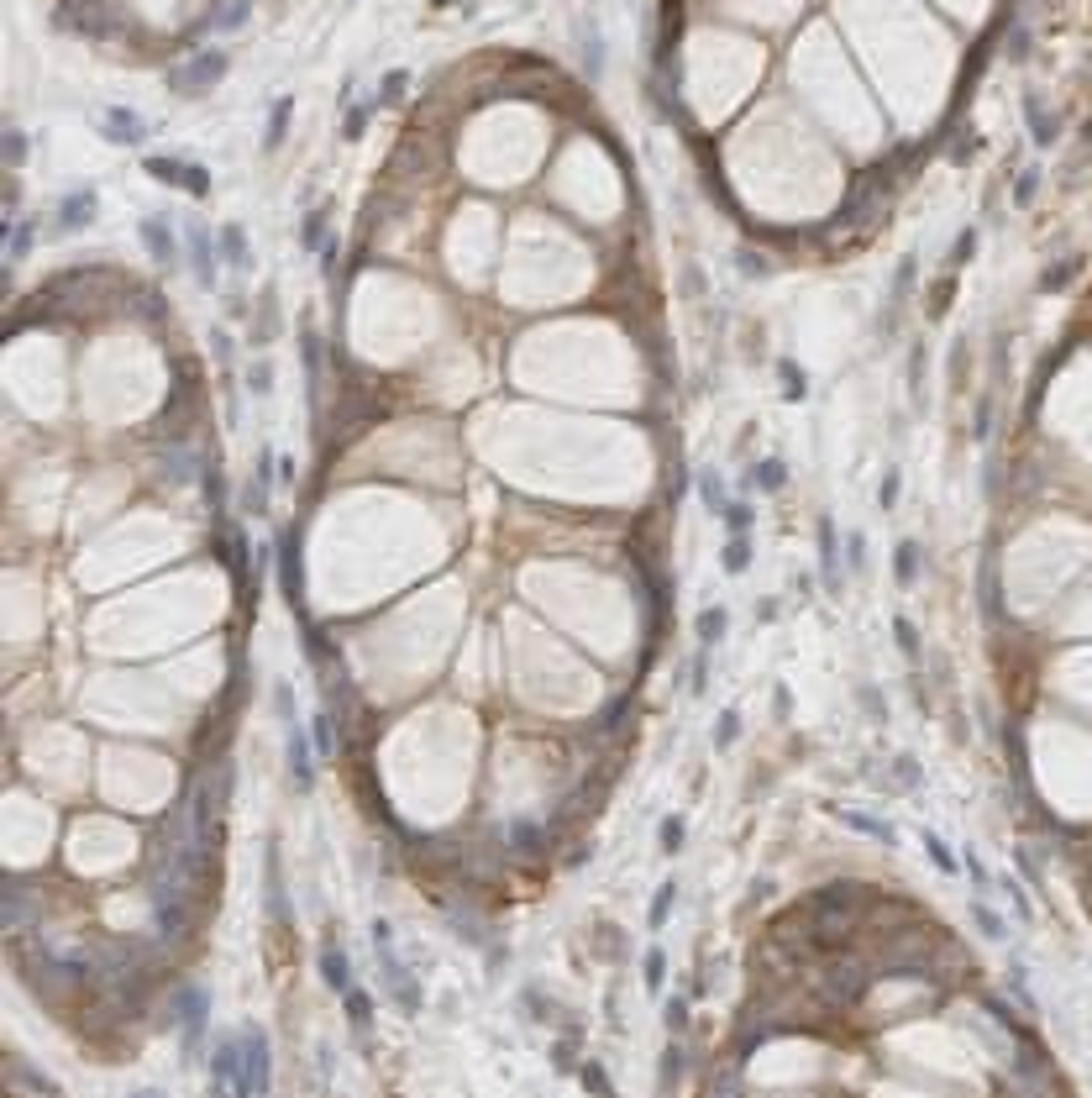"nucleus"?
I'll return each instance as SVG.
<instances>
[{
	"label": "nucleus",
	"mask_w": 1092,
	"mask_h": 1098,
	"mask_svg": "<svg viewBox=\"0 0 1092 1098\" xmlns=\"http://www.w3.org/2000/svg\"><path fill=\"white\" fill-rule=\"evenodd\" d=\"M373 952H379V972H384V993L394 998L405 1015H420V988L416 978H410V967L399 962L394 952V930H389V920H373Z\"/></svg>",
	"instance_id": "nucleus-1"
},
{
	"label": "nucleus",
	"mask_w": 1092,
	"mask_h": 1098,
	"mask_svg": "<svg viewBox=\"0 0 1092 1098\" xmlns=\"http://www.w3.org/2000/svg\"><path fill=\"white\" fill-rule=\"evenodd\" d=\"M169 1019H173V1030H179V1041H184V1051H200V1041H205V1025H210V993L200 988V983H173V993H169Z\"/></svg>",
	"instance_id": "nucleus-2"
},
{
	"label": "nucleus",
	"mask_w": 1092,
	"mask_h": 1098,
	"mask_svg": "<svg viewBox=\"0 0 1092 1098\" xmlns=\"http://www.w3.org/2000/svg\"><path fill=\"white\" fill-rule=\"evenodd\" d=\"M226 69H231V53H226V47H200V53H190L184 64L169 69V90L173 95H205Z\"/></svg>",
	"instance_id": "nucleus-3"
},
{
	"label": "nucleus",
	"mask_w": 1092,
	"mask_h": 1098,
	"mask_svg": "<svg viewBox=\"0 0 1092 1098\" xmlns=\"http://www.w3.org/2000/svg\"><path fill=\"white\" fill-rule=\"evenodd\" d=\"M195 410H200V373H195L190 358H179V384H173V394H169V410L158 416L163 436H173V442H190V421H195Z\"/></svg>",
	"instance_id": "nucleus-4"
},
{
	"label": "nucleus",
	"mask_w": 1092,
	"mask_h": 1098,
	"mask_svg": "<svg viewBox=\"0 0 1092 1098\" xmlns=\"http://www.w3.org/2000/svg\"><path fill=\"white\" fill-rule=\"evenodd\" d=\"M273 1088V1051H268V1030L263 1025H242V1098H263Z\"/></svg>",
	"instance_id": "nucleus-5"
},
{
	"label": "nucleus",
	"mask_w": 1092,
	"mask_h": 1098,
	"mask_svg": "<svg viewBox=\"0 0 1092 1098\" xmlns=\"http://www.w3.org/2000/svg\"><path fill=\"white\" fill-rule=\"evenodd\" d=\"M142 173H153L158 184H173V190H190L195 200L210 195V169L205 164H184V158H142Z\"/></svg>",
	"instance_id": "nucleus-6"
},
{
	"label": "nucleus",
	"mask_w": 1092,
	"mask_h": 1098,
	"mask_svg": "<svg viewBox=\"0 0 1092 1098\" xmlns=\"http://www.w3.org/2000/svg\"><path fill=\"white\" fill-rule=\"evenodd\" d=\"M210 1082L226 1088V1093L242 1088V1030L216 1035V1041H210Z\"/></svg>",
	"instance_id": "nucleus-7"
},
{
	"label": "nucleus",
	"mask_w": 1092,
	"mask_h": 1098,
	"mask_svg": "<svg viewBox=\"0 0 1092 1098\" xmlns=\"http://www.w3.org/2000/svg\"><path fill=\"white\" fill-rule=\"evenodd\" d=\"M273 557H279V583H284V599H290L294 615H305V573H299V531H284L273 542Z\"/></svg>",
	"instance_id": "nucleus-8"
},
{
	"label": "nucleus",
	"mask_w": 1092,
	"mask_h": 1098,
	"mask_svg": "<svg viewBox=\"0 0 1092 1098\" xmlns=\"http://www.w3.org/2000/svg\"><path fill=\"white\" fill-rule=\"evenodd\" d=\"M95 210H100V195H95V184H79V190H69L64 200H58V221H53V236H69V232H84L95 221Z\"/></svg>",
	"instance_id": "nucleus-9"
},
{
	"label": "nucleus",
	"mask_w": 1092,
	"mask_h": 1098,
	"mask_svg": "<svg viewBox=\"0 0 1092 1098\" xmlns=\"http://www.w3.org/2000/svg\"><path fill=\"white\" fill-rule=\"evenodd\" d=\"M216 232L205 221H190V268H195V284L200 290H216Z\"/></svg>",
	"instance_id": "nucleus-10"
},
{
	"label": "nucleus",
	"mask_w": 1092,
	"mask_h": 1098,
	"mask_svg": "<svg viewBox=\"0 0 1092 1098\" xmlns=\"http://www.w3.org/2000/svg\"><path fill=\"white\" fill-rule=\"evenodd\" d=\"M284 746H290V778L299 789H310V783H316V736H305L299 720H290V726H284Z\"/></svg>",
	"instance_id": "nucleus-11"
},
{
	"label": "nucleus",
	"mask_w": 1092,
	"mask_h": 1098,
	"mask_svg": "<svg viewBox=\"0 0 1092 1098\" xmlns=\"http://www.w3.org/2000/svg\"><path fill=\"white\" fill-rule=\"evenodd\" d=\"M100 132H106V142H116V147H137L147 137V121L137 116V110H127V106H106L100 110Z\"/></svg>",
	"instance_id": "nucleus-12"
},
{
	"label": "nucleus",
	"mask_w": 1092,
	"mask_h": 1098,
	"mask_svg": "<svg viewBox=\"0 0 1092 1098\" xmlns=\"http://www.w3.org/2000/svg\"><path fill=\"white\" fill-rule=\"evenodd\" d=\"M137 236H142V247L158 258V263H173V258H179L173 232H169V221H163V216H142V221H137Z\"/></svg>",
	"instance_id": "nucleus-13"
},
{
	"label": "nucleus",
	"mask_w": 1092,
	"mask_h": 1098,
	"mask_svg": "<svg viewBox=\"0 0 1092 1098\" xmlns=\"http://www.w3.org/2000/svg\"><path fill=\"white\" fill-rule=\"evenodd\" d=\"M216 242H221V263L231 268V273H247V263H253V253H247V232L236 227V221H226V227H216Z\"/></svg>",
	"instance_id": "nucleus-14"
},
{
	"label": "nucleus",
	"mask_w": 1092,
	"mask_h": 1098,
	"mask_svg": "<svg viewBox=\"0 0 1092 1098\" xmlns=\"http://www.w3.org/2000/svg\"><path fill=\"white\" fill-rule=\"evenodd\" d=\"M200 484H205V505L210 515H216V526H226V473H221V457H205V468H200Z\"/></svg>",
	"instance_id": "nucleus-15"
},
{
	"label": "nucleus",
	"mask_w": 1092,
	"mask_h": 1098,
	"mask_svg": "<svg viewBox=\"0 0 1092 1098\" xmlns=\"http://www.w3.org/2000/svg\"><path fill=\"white\" fill-rule=\"evenodd\" d=\"M321 978L331 993H347L353 988V962H347V952H336V941L321 946Z\"/></svg>",
	"instance_id": "nucleus-16"
},
{
	"label": "nucleus",
	"mask_w": 1092,
	"mask_h": 1098,
	"mask_svg": "<svg viewBox=\"0 0 1092 1098\" xmlns=\"http://www.w3.org/2000/svg\"><path fill=\"white\" fill-rule=\"evenodd\" d=\"M27 920H32V889L21 878H11L6 883V930L21 935V930H27Z\"/></svg>",
	"instance_id": "nucleus-17"
},
{
	"label": "nucleus",
	"mask_w": 1092,
	"mask_h": 1098,
	"mask_svg": "<svg viewBox=\"0 0 1092 1098\" xmlns=\"http://www.w3.org/2000/svg\"><path fill=\"white\" fill-rule=\"evenodd\" d=\"M195 468H205L200 457L190 452V442H173V447H163V479H173V484H190L195 479Z\"/></svg>",
	"instance_id": "nucleus-18"
},
{
	"label": "nucleus",
	"mask_w": 1092,
	"mask_h": 1098,
	"mask_svg": "<svg viewBox=\"0 0 1092 1098\" xmlns=\"http://www.w3.org/2000/svg\"><path fill=\"white\" fill-rule=\"evenodd\" d=\"M820 568H825V583L840 589V547H835V520L820 515Z\"/></svg>",
	"instance_id": "nucleus-19"
},
{
	"label": "nucleus",
	"mask_w": 1092,
	"mask_h": 1098,
	"mask_svg": "<svg viewBox=\"0 0 1092 1098\" xmlns=\"http://www.w3.org/2000/svg\"><path fill=\"white\" fill-rule=\"evenodd\" d=\"M263 862H268V915L279 920V925H290V904H284V878H279V852H263Z\"/></svg>",
	"instance_id": "nucleus-20"
},
{
	"label": "nucleus",
	"mask_w": 1092,
	"mask_h": 1098,
	"mask_svg": "<svg viewBox=\"0 0 1092 1098\" xmlns=\"http://www.w3.org/2000/svg\"><path fill=\"white\" fill-rule=\"evenodd\" d=\"M290 110H294V100L284 95V100H273V116H268V132H263V147H284V137H290Z\"/></svg>",
	"instance_id": "nucleus-21"
},
{
	"label": "nucleus",
	"mask_w": 1092,
	"mask_h": 1098,
	"mask_svg": "<svg viewBox=\"0 0 1092 1098\" xmlns=\"http://www.w3.org/2000/svg\"><path fill=\"white\" fill-rule=\"evenodd\" d=\"M326 216H331V210L321 205V210H310V216L299 221V247H305V253H316V247H326Z\"/></svg>",
	"instance_id": "nucleus-22"
},
{
	"label": "nucleus",
	"mask_w": 1092,
	"mask_h": 1098,
	"mask_svg": "<svg viewBox=\"0 0 1092 1098\" xmlns=\"http://www.w3.org/2000/svg\"><path fill=\"white\" fill-rule=\"evenodd\" d=\"M342 998H347V1019H353V1030H368V1025H373V998L362 993L357 983H353V988H347Z\"/></svg>",
	"instance_id": "nucleus-23"
},
{
	"label": "nucleus",
	"mask_w": 1092,
	"mask_h": 1098,
	"mask_svg": "<svg viewBox=\"0 0 1092 1098\" xmlns=\"http://www.w3.org/2000/svg\"><path fill=\"white\" fill-rule=\"evenodd\" d=\"M32 236H37V227H32L27 216H16V221H11V236H6V258H11V263H16V258H27Z\"/></svg>",
	"instance_id": "nucleus-24"
},
{
	"label": "nucleus",
	"mask_w": 1092,
	"mask_h": 1098,
	"mask_svg": "<svg viewBox=\"0 0 1092 1098\" xmlns=\"http://www.w3.org/2000/svg\"><path fill=\"white\" fill-rule=\"evenodd\" d=\"M273 331H279V305H273V290L263 295V310L253 316V342H273Z\"/></svg>",
	"instance_id": "nucleus-25"
},
{
	"label": "nucleus",
	"mask_w": 1092,
	"mask_h": 1098,
	"mask_svg": "<svg viewBox=\"0 0 1092 1098\" xmlns=\"http://www.w3.org/2000/svg\"><path fill=\"white\" fill-rule=\"evenodd\" d=\"M405 84H410L405 69H389L384 84H379V95H373V106H399V100H405Z\"/></svg>",
	"instance_id": "nucleus-26"
},
{
	"label": "nucleus",
	"mask_w": 1092,
	"mask_h": 1098,
	"mask_svg": "<svg viewBox=\"0 0 1092 1098\" xmlns=\"http://www.w3.org/2000/svg\"><path fill=\"white\" fill-rule=\"evenodd\" d=\"M725 626H730V620H725V610H714V605H709L704 615H699V646H714V641L725 636Z\"/></svg>",
	"instance_id": "nucleus-27"
},
{
	"label": "nucleus",
	"mask_w": 1092,
	"mask_h": 1098,
	"mask_svg": "<svg viewBox=\"0 0 1092 1098\" xmlns=\"http://www.w3.org/2000/svg\"><path fill=\"white\" fill-rule=\"evenodd\" d=\"M746 563H751L746 531H730V542H725V573H746Z\"/></svg>",
	"instance_id": "nucleus-28"
},
{
	"label": "nucleus",
	"mask_w": 1092,
	"mask_h": 1098,
	"mask_svg": "<svg viewBox=\"0 0 1092 1098\" xmlns=\"http://www.w3.org/2000/svg\"><path fill=\"white\" fill-rule=\"evenodd\" d=\"M6 1072H11L16 1082H27V1088H37V1093H58V1082H53V1078H37V1072H32L27 1062H21V1056H11V1062H6Z\"/></svg>",
	"instance_id": "nucleus-29"
},
{
	"label": "nucleus",
	"mask_w": 1092,
	"mask_h": 1098,
	"mask_svg": "<svg viewBox=\"0 0 1092 1098\" xmlns=\"http://www.w3.org/2000/svg\"><path fill=\"white\" fill-rule=\"evenodd\" d=\"M672 898H677V883H662V889H657V898H651V930H662V925H667Z\"/></svg>",
	"instance_id": "nucleus-30"
},
{
	"label": "nucleus",
	"mask_w": 1092,
	"mask_h": 1098,
	"mask_svg": "<svg viewBox=\"0 0 1092 1098\" xmlns=\"http://www.w3.org/2000/svg\"><path fill=\"white\" fill-rule=\"evenodd\" d=\"M783 479H788V473H783V463H777V457H767V463L751 468V484H757V489H783Z\"/></svg>",
	"instance_id": "nucleus-31"
},
{
	"label": "nucleus",
	"mask_w": 1092,
	"mask_h": 1098,
	"mask_svg": "<svg viewBox=\"0 0 1092 1098\" xmlns=\"http://www.w3.org/2000/svg\"><path fill=\"white\" fill-rule=\"evenodd\" d=\"M893 573H898V583H914V573H919V547H914V542H903V547H898Z\"/></svg>",
	"instance_id": "nucleus-32"
},
{
	"label": "nucleus",
	"mask_w": 1092,
	"mask_h": 1098,
	"mask_svg": "<svg viewBox=\"0 0 1092 1098\" xmlns=\"http://www.w3.org/2000/svg\"><path fill=\"white\" fill-rule=\"evenodd\" d=\"M310 736H316V752H321V757L336 752V726H331V715H316V720H310Z\"/></svg>",
	"instance_id": "nucleus-33"
},
{
	"label": "nucleus",
	"mask_w": 1092,
	"mask_h": 1098,
	"mask_svg": "<svg viewBox=\"0 0 1092 1098\" xmlns=\"http://www.w3.org/2000/svg\"><path fill=\"white\" fill-rule=\"evenodd\" d=\"M972 920H977V925H982V935H987V941H1003V935H1009V930H1003V920H998L993 909L982 904V898H977V904H972Z\"/></svg>",
	"instance_id": "nucleus-34"
},
{
	"label": "nucleus",
	"mask_w": 1092,
	"mask_h": 1098,
	"mask_svg": "<svg viewBox=\"0 0 1092 1098\" xmlns=\"http://www.w3.org/2000/svg\"><path fill=\"white\" fill-rule=\"evenodd\" d=\"M247 389L253 394H273V363L268 358H258V363L247 368Z\"/></svg>",
	"instance_id": "nucleus-35"
},
{
	"label": "nucleus",
	"mask_w": 1092,
	"mask_h": 1098,
	"mask_svg": "<svg viewBox=\"0 0 1092 1098\" xmlns=\"http://www.w3.org/2000/svg\"><path fill=\"white\" fill-rule=\"evenodd\" d=\"M735 736H740V715H735V709H725V715L714 720V746H720V752H725V746H730Z\"/></svg>",
	"instance_id": "nucleus-36"
},
{
	"label": "nucleus",
	"mask_w": 1092,
	"mask_h": 1098,
	"mask_svg": "<svg viewBox=\"0 0 1092 1098\" xmlns=\"http://www.w3.org/2000/svg\"><path fill=\"white\" fill-rule=\"evenodd\" d=\"M1024 110H1029V127H1035V142H1050V137H1056V127L1045 121V110H1040V100H1035V95L1024 100Z\"/></svg>",
	"instance_id": "nucleus-37"
},
{
	"label": "nucleus",
	"mask_w": 1092,
	"mask_h": 1098,
	"mask_svg": "<svg viewBox=\"0 0 1092 1098\" xmlns=\"http://www.w3.org/2000/svg\"><path fill=\"white\" fill-rule=\"evenodd\" d=\"M699 494H704V505L714 510V515H720V510H725V484L714 479V473H704V479H699Z\"/></svg>",
	"instance_id": "nucleus-38"
},
{
	"label": "nucleus",
	"mask_w": 1092,
	"mask_h": 1098,
	"mask_svg": "<svg viewBox=\"0 0 1092 1098\" xmlns=\"http://www.w3.org/2000/svg\"><path fill=\"white\" fill-rule=\"evenodd\" d=\"M6 164H11V169L27 164V137H21L16 127H6Z\"/></svg>",
	"instance_id": "nucleus-39"
},
{
	"label": "nucleus",
	"mask_w": 1092,
	"mask_h": 1098,
	"mask_svg": "<svg viewBox=\"0 0 1092 1098\" xmlns=\"http://www.w3.org/2000/svg\"><path fill=\"white\" fill-rule=\"evenodd\" d=\"M273 709H279L284 726H290V720H299V715H294V689H290V683H273Z\"/></svg>",
	"instance_id": "nucleus-40"
},
{
	"label": "nucleus",
	"mask_w": 1092,
	"mask_h": 1098,
	"mask_svg": "<svg viewBox=\"0 0 1092 1098\" xmlns=\"http://www.w3.org/2000/svg\"><path fill=\"white\" fill-rule=\"evenodd\" d=\"M972 253H977V232L966 227L961 236H956V247H950V268H961V263H972Z\"/></svg>",
	"instance_id": "nucleus-41"
},
{
	"label": "nucleus",
	"mask_w": 1092,
	"mask_h": 1098,
	"mask_svg": "<svg viewBox=\"0 0 1092 1098\" xmlns=\"http://www.w3.org/2000/svg\"><path fill=\"white\" fill-rule=\"evenodd\" d=\"M924 852H930V857H935V867H946V872H956V857H950V852H946V841H940V835H935V830H924Z\"/></svg>",
	"instance_id": "nucleus-42"
},
{
	"label": "nucleus",
	"mask_w": 1092,
	"mask_h": 1098,
	"mask_svg": "<svg viewBox=\"0 0 1092 1098\" xmlns=\"http://www.w3.org/2000/svg\"><path fill=\"white\" fill-rule=\"evenodd\" d=\"M662 978H667V956L651 946V952H646V988H662Z\"/></svg>",
	"instance_id": "nucleus-43"
},
{
	"label": "nucleus",
	"mask_w": 1092,
	"mask_h": 1098,
	"mask_svg": "<svg viewBox=\"0 0 1092 1098\" xmlns=\"http://www.w3.org/2000/svg\"><path fill=\"white\" fill-rule=\"evenodd\" d=\"M657 835H662V852H677V846H683V820H677V815H667Z\"/></svg>",
	"instance_id": "nucleus-44"
},
{
	"label": "nucleus",
	"mask_w": 1092,
	"mask_h": 1098,
	"mask_svg": "<svg viewBox=\"0 0 1092 1098\" xmlns=\"http://www.w3.org/2000/svg\"><path fill=\"white\" fill-rule=\"evenodd\" d=\"M898 489H903V479H898V468H888V479H883V489H877V505H883V510H893V505H898Z\"/></svg>",
	"instance_id": "nucleus-45"
},
{
	"label": "nucleus",
	"mask_w": 1092,
	"mask_h": 1098,
	"mask_svg": "<svg viewBox=\"0 0 1092 1098\" xmlns=\"http://www.w3.org/2000/svg\"><path fill=\"white\" fill-rule=\"evenodd\" d=\"M1072 273H1076V258H1072V263H1056V268H1045V279H1040V290H1061V284H1072Z\"/></svg>",
	"instance_id": "nucleus-46"
},
{
	"label": "nucleus",
	"mask_w": 1092,
	"mask_h": 1098,
	"mask_svg": "<svg viewBox=\"0 0 1092 1098\" xmlns=\"http://www.w3.org/2000/svg\"><path fill=\"white\" fill-rule=\"evenodd\" d=\"M510 841L520 846V852H536V841H542V835H536V826H525V820H515V826H510Z\"/></svg>",
	"instance_id": "nucleus-47"
},
{
	"label": "nucleus",
	"mask_w": 1092,
	"mask_h": 1098,
	"mask_svg": "<svg viewBox=\"0 0 1092 1098\" xmlns=\"http://www.w3.org/2000/svg\"><path fill=\"white\" fill-rule=\"evenodd\" d=\"M368 110H373V106H353V110H347L342 137H362V127H368Z\"/></svg>",
	"instance_id": "nucleus-48"
},
{
	"label": "nucleus",
	"mask_w": 1092,
	"mask_h": 1098,
	"mask_svg": "<svg viewBox=\"0 0 1092 1098\" xmlns=\"http://www.w3.org/2000/svg\"><path fill=\"white\" fill-rule=\"evenodd\" d=\"M856 830H867V835H877V841H893V826H877V820H867V815H846Z\"/></svg>",
	"instance_id": "nucleus-49"
},
{
	"label": "nucleus",
	"mask_w": 1092,
	"mask_h": 1098,
	"mask_svg": "<svg viewBox=\"0 0 1092 1098\" xmlns=\"http://www.w3.org/2000/svg\"><path fill=\"white\" fill-rule=\"evenodd\" d=\"M893 631H898V646H903V652H909V657H919V636H914V626H909V620H893Z\"/></svg>",
	"instance_id": "nucleus-50"
},
{
	"label": "nucleus",
	"mask_w": 1092,
	"mask_h": 1098,
	"mask_svg": "<svg viewBox=\"0 0 1092 1098\" xmlns=\"http://www.w3.org/2000/svg\"><path fill=\"white\" fill-rule=\"evenodd\" d=\"M720 515H725V526H730V531H746V526H751V510H746V505H725Z\"/></svg>",
	"instance_id": "nucleus-51"
},
{
	"label": "nucleus",
	"mask_w": 1092,
	"mask_h": 1098,
	"mask_svg": "<svg viewBox=\"0 0 1092 1098\" xmlns=\"http://www.w3.org/2000/svg\"><path fill=\"white\" fill-rule=\"evenodd\" d=\"M909 389H914V399H919V389H924V353L914 347V363H909Z\"/></svg>",
	"instance_id": "nucleus-52"
},
{
	"label": "nucleus",
	"mask_w": 1092,
	"mask_h": 1098,
	"mask_svg": "<svg viewBox=\"0 0 1092 1098\" xmlns=\"http://www.w3.org/2000/svg\"><path fill=\"white\" fill-rule=\"evenodd\" d=\"M683 1025H688V1004H683V998H672V1004H667V1030L677 1035Z\"/></svg>",
	"instance_id": "nucleus-53"
},
{
	"label": "nucleus",
	"mask_w": 1092,
	"mask_h": 1098,
	"mask_svg": "<svg viewBox=\"0 0 1092 1098\" xmlns=\"http://www.w3.org/2000/svg\"><path fill=\"white\" fill-rule=\"evenodd\" d=\"M1003 893L1013 898V909H1019V920H1029V898H1024V889H1019V883L1009 878V883H1003Z\"/></svg>",
	"instance_id": "nucleus-54"
},
{
	"label": "nucleus",
	"mask_w": 1092,
	"mask_h": 1098,
	"mask_svg": "<svg viewBox=\"0 0 1092 1098\" xmlns=\"http://www.w3.org/2000/svg\"><path fill=\"white\" fill-rule=\"evenodd\" d=\"M783 379H788V399H803V379H798L793 363H783Z\"/></svg>",
	"instance_id": "nucleus-55"
},
{
	"label": "nucleus",
	"mask_w": 1092,
	"mask_h": 1098,
	"mask_svg": "<svg viewBox=\"0 0 1092 1098\" xmlns=\"http://www.w3.org/2000/svg\"><path fill=\"white\" fill-rule=\"evenodd\" d=\"M966 872H972V883H977V889H987V883H993V878H987V867H982V862H977V857H972V852H966Z\"/></svg>",
	"instance_id": "nucleus-56"
},
{
	"label": "nucleus",
	"mask_w": 1092,
	"mask_h": 1098,
	"mask_svg": "<svg viewBox=\"0 0 1092 1098\" xmlns=\"http://www.w3.org/2000/svg\"><path fill=\"white\" fill-rule=\"evenodd\" d=\"M1035 184H1040L1035 173H1024V179H1019V190H1013V200H1019V205H1029V200H1035Z\"/></svg>",
	"instance_id": "nucleus-57"
},
{
	"label": "nucleus",
	"mask_w": 1092,
	"mask_h": 1098,
	"mask_svg": "<svg viewBox=\"0 0 1092 1098\" xmlns=\"http://www.w3.org/2000/svg\"><path fill=\"white\" fill-rule=\"evenodd\" d=\"M583 1082H588V1088H599V1093H609V1078L599 1067H583Z\"/></svg>",
	"instance_id": "nucleus-58"
},
{
	"label": "nucleus",
	"mask_w": 1092,
	"mask_h": 1098,
	"mask_svg": "<svg viewBox=\"0 0 1092 1098\" xmlns=\"http://www.w3.org/2000/svg\"><path fill=\"white\" fill-rule=\"evenodd\" d=\"M683 1072V1051H667V1067H662V1082H672Z\"/></svg>",
	"instance_id": "nucleus-59"
},
{
	"label": "nucleus",
	"mask_w": 1092,
	"mask_h": 1098,
	"mask_svg": "<svg viewBox=\"0 0 1092 1098\" xmlns=\"http://www.w3.org/2000/svg\"><path fill=\"white\" fill-rule=\"evenodd\" d=\"M846 542H851V568H861V531H851Z\"/></svg>",
	"instance_id": "nucleus-60"
},
{
	"label": "nucleus",
	"mask_w": 1092,
	"mask_h": 1098,
	"mask_svg": "<svg viewBox=\"0 0 1092 1098\" xmlns=\"http://www.w3.org/2000/svg\"><path fill=\"white\" fill-rule=\"evenodd\" d=\"M279 484H294V457H279Z\"/></svg>",
	"instance_id": "nucleus-61"
}]
</instances>
